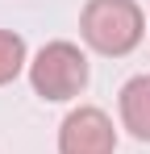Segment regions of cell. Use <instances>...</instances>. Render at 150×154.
Returning a JSON list of instances; mask_svg holds the SVG:
<instances>
[{
	"label": "cell",
	"mask_w": 150,
	"mask_h": 154,
	"mask_svg": "<svg viewBox=\"0 0 150 154\" xmlns=\"http://www.w3.org/2000/svg\"><path fill=\"white\" fill-rule=\"evenodd\" d=\"M29 67V50H25V38L13 29H0V88L13 83Z\"/></svg>",
	"instance_id": "5b68a950"
},
{
	"label": "cell",
	"mask_w": 150,
	"mask_h": 154,
	"mask_svg": "<svg viewBox=\"0 0 150 154\" xmlns=\"http://www.w3.org/2000/svg\"><path fill=\"white\" fill-rule=\"evenodd\" d=\"M146 33V17L138 0H88L79 13V38L104 58H125L138 50Z\"/></svg>",
	"instance_id": "6da1fadb"
},
{
	"label": "cell",
	"mask_w": 150,
	"mask_h": 154,
	"mask_svg": "<svg viewBox=\"0 0 150 154\" xmlns=\"http://www.w3.org/2000/svg\"><path fill=\"white\" fill-rule=\"evenodd\" d=\"M117 108H121V125L129 129V137L150 142V75L125 79L121 96H117Z\"/></svg>",
	"instance_id": "277c9868"
},
{
	"label": "cell",
	"mask_w": 150,
	"mask_h": 154,
	"mask_svg": "<svg viewBox=\"0 0 150 154\" xmlns=\"http://www.w3.org/2000/svg\"><path fill=\"white\" fill-rule=\"evenodd\" d=\"M58 154H117V129L96 104H79L58 125Z\"/></svg>",
	"instance_id": "3957f363"
},
{
	"label": "cell",
	"mask_w": 150,
	"mask_h": 154,
	"mask_svg": "<svg viewBox=\"0 0 150 154\" xmlns=\"http://www.w3.org/2000/svg\"><path fill=\"white\" fill-rule=\"evenodd\" d=\"M29 83L42 100H75L88 88V54L75 42H46L29 58Z\"/></svg>",
	"instance_id": "7a4b0ae2"
}]
</instances>
